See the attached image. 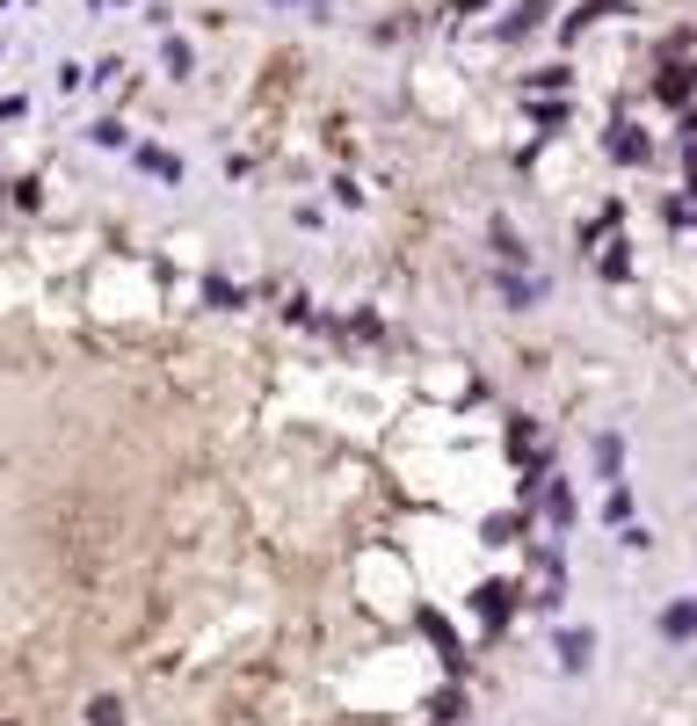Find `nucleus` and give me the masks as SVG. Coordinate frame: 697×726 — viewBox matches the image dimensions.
<instances>
[{
	"label": "nucleus",
	"instance_id": "1",
	"mask_svg": "<svg viewBox=\"0 0 697 726\" xmlns=\"http://www.w3.org/2000/svg\"><path fill=\"white\" fill-rule=\"evenodd\" d=\"M508 596H516L508 581H487V588H472V610H480L487 624H502V618H508Z\"/></svg>",
	"mask_w": 697,
	"mask_h": 726
},
{
	"label": "nucleus",
	"instance_id": "2",
	"mask_svg": "<svg viewBox=\"0 0 697 726\" xmlns=\"http://www.w3.org/2000/svg\"><path fill=\"white\" fill-rule=\"evenodd\" d=\"M690 87H697V66H668L662 81H654V95H662V103H690Z\"/></svg>",
	"mask_w": 697,
	"mask_h": 726
},
{
	"label": "nucleus",
	"instance_id": "3",
	"mask_svg": "<svg viewBox=\"0 0 697 726\" xmlns=\"http://www.w3.org/2000/svg\"><path fill=\"white\" fill-rule=\"evenodd\" d=\"M589 654H596V640H589V632H559V661H567V669H589Z\"/></svg>",
	"mask_w": 697,
	"mask_h": 726
},
{
	"label": "nucleus",
	"instance_id": "4",
	"mask_svg": "<svg viewBox=\"0 0 697 726\" xmlns=\"http://www.w3.org/2000/svg\"><path fill=\"white\" fill-rule=\"evenodd\" d=\"M610 153H618V160H646V139L632 131V124H610Z\"/></svg>",
	"mask_w": 697,
	"mask_h": 726
},
{
	"label": "nucleus",
	"instance_id": "5",
	"mask_svg": "<svg viewBox=\"0 0 697 726\" xmlns=\"http://www.w3.org/2000/svg\"><path fill=\"white\" fill-rule=\"evenodd\" d=\"M545 516L559 523V531H567V523H575V494H567V487L553 480V494H545Z\"/></svg>",
	"mask_w": 697,
	"mask_h": 726
},
{
	"label": "nucleus",
	"instance_id": "6",
	"mask_svg": "<svg viewBox=\"0 0 697 726\" xmlns=\"http://www.w3.org/2000/svg\"><path fill=\"white\" fill-rule=\"evenodd\" d=\"M618 458H625V436H603V444H596V466H603V480H618Z\"/></svg>",
	"mask_w": 697,
	"mask_h": 726
},
{
	"label": "nucleus",
	"instance_id": "7",
	"mask_svg": "<svg viewBox=\"0 0 697 726\" xmlns=\"http://www.w3.org/2000/svg\"><path fill=\"white\" fill-rule=\"evenodd\" d=\"M662 632H676V640H683V632H697V604H676V610H662Z\"/></svg>",
	"mask_w": 697,
	"mask_h": 726
},
{
	"label": "nucleus",
	"instance_id": "8",
	"mask_svg": "<svg viewBox=\"0 0 697 726\" xmlns=\"http://www.w3.org/2000/svg\"><path fill=\"white\" fill-rule=\"evenodd\" d=\"M87 719H95V726H124V705H117V697H95V705H87Z\"/></svg>",
	"mask_w": 697,
	"mask_h": 726
},
{
	"label": "nucleus",
	"instance_id": "9",
	"mask_svg": "<svg viewBox=\"0 0 697 726\" xmlns=\"http://www.w3.org/2000/svg\"><path fill=\"white\" fill-rule=\"evenodd\" d=\"M494 247H502V261H523V241L508 233V225H494Z\"/></svg>",
	"mask_w": 697,
	"mask_h": 726
}]
</instances>
